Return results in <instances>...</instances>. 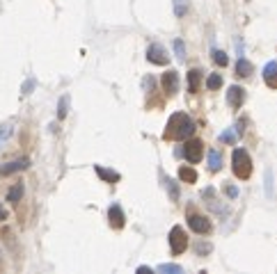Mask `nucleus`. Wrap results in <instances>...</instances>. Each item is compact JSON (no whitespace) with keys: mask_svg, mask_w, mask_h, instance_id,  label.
<instances>
[{"mask_svg":"<svg viewBox=\"0 0 277 274\" xmlns=\"http://www.w3.org/2000/svg\"><path fill=\"white\" fill-rule=\"evenodd\" d=\"M195 132V121L183 112H174L167 121L165 140H188Z\"/></svg>","mask_w":277,"mask_h":274,"instance_id":"1","label":"nucleus"},{"mask_svg":"<svg viewBox=\"0 0 277 274\" xmlns=\"http://www.w3.org/2000/svg\"><path fill=\"white\" fill-rule=\"evenodd\" d=\"M231 164H234V174L238 178H250V174H252V158L248 155V151L243 149H236L234 155H231Z\"/></svg>","mask_w":277,"mask_h":274,"instance_id":"2","label":"nucleus"},{"mask_svg":"<svg viewBox=\"0 0 277 274\" xmlns=\"http://www.w3.org/2000/svg\"><path fill=\"white\" fill-rule=\"evenodd\" d=\"M181 155H183L186 160H188L190 164H195V162H199V160L204 158V144L199 140H190L188 137V142H186V146L179 151Z\"/></svg>","mask_w":277,"mask_h":274,"instance_id":"3","label":"nucleus"},{"mask_svg":"<svg viewBox=\"0 0 277 274\" xmlns=\"http://www.w3.org/2000/svg\"><path fill=\"white\" fill-rule=\"evenodd\" d=\"M170 247L172 254H183L188 249V237H186V231L181 226H174L170 231Z\"/></svg>","mask_w":277,"mask_h":274,"instance_id":"4","label":"nucleus"},{"mask_svg":"<svg viewBox=\"0 0 277 274\" xmlns=\"http://www.w3.org/2000/svg\"><path fill=\"white\" fill-rule=\"evenodd\" d=\"M147 59L153 64H167L170 62V55H167V50L161 44H151L147 48Z\"/></svg>","mask_w":277,"mask_h":274,"instance_id":"5","label":"nucleus"},{"mask_svg":"<svg viewBox=\"0 0 277 274\" xmlns=\"http://www.w3.org/2000/svg\"><path fill=\"white\" fill-rule=\"evenodd\" d=\"M163 89H165L170 96H174L176 91H179V73H176L174 68L163 73Z\"/></svg>","mask_w":277,"mask_h":274,"instance_id":"6","label":"nucleus"},{"mask_svg":"<svg viewBox=\"0 0 277 274\" xmlns=\"http://www.w3.org/2000/svg\"><path fill=\"white\" fill-rule=\"evenodd\" d=\"M188 224L195 233H208L211 231V219L204 217V215H190L188 217Z\"/></svg>","mask_w":277,"mask_h":274,"instance_id":"7","label":"nucleus"},{"mask_svg":"<svg viewBox=\"0 0 277 274\" xmlns=\"http://www.w3.org/2000/svg\"><path fill=\"white\" fill-rule=\"evenodd\" d=\"M28 164H30L28 158H19V160H14V162H5L0 167V176H10V174L23 172V169H28Z\"/></svg>","mask_w":277,"mask_h":274,"instance_id":"8","label":"nucleus"},{"mask_svg":"<svg viewBox=\"0 0 277 274\" xmlns=\"http://www.w3.org/2000/svg\"><path fill=\"white\" fill-rule=\"evenodd\" d=\"M243 100H245V91L240 89L238 85H231L229 89H227V103H229L234 110H238L240 105H243Z\"/></svg>","mask_w":277,"mask_h":274,"instance_id":"9","label":"nucleus"},{"mask_svg":"<svg viewBox=\"0 0 277 274\" xmlns=\"http://www.w3.org/2000/svg\"><path fill=\"white\" fill-rule=\"evenodd\" d=\"M108 219H110V226L112 228H124L126 219H124V210H121V206L112 203L110 210H108Z\"/></svg>","mask_w":277,"mask_h":274,"instance_id":"10","label":"nucleus"},{"mask_svg":"<svg viewBox=\"0 0 277 274\" xmlns=\"http://www.w3.org/2000/svg\"><path fill=\"white\" fill-rule=\"evenodd\" d=\"M263 80L270 87H277V62H268L263 66Z\"/></svg>","mask_w":277,"mask_h":274,"instance_id":"11","label":"nucleus"},{"mask_svg":"<svg viewBox=\"0 0 277 274\" xmlns=\"http://www.w3.org/2000/svg\"><path fill=\"white\" fill-rule=\"evenodd\" d=\"M199 82H202V71H199V68H193V71L188 73V91L190 94H195V91L199 89Z\"/></svg>","mask_w":277,"mask_h":274,"instance_id":"12","label":"nucleus"},{"mask_svg":"<svg viewBox=\"0 0 277 274\" xmlns=\"http://www.w3.org/2000/svg\"><path fill=\"white\" fill-rule=\"evenodd\" d=\"M220 167H222V155H220V151H208V169L211 172H220Z\"/></svg>","mask_w":277,"mask_h":274,"instance_id":"13","label":"nucleus"},{"mask_svg":"<svg viewBox=\"0 0 277 274\" xmlns=\"http://www.w3.org/2000/svg\"><path fill=\"white\" fill-rule=\"evenodd\" d=\"M250 73H252V64H250L245 57H240L238 62H236V76H240V78H248Z\"/></svg>","mask_w":277,"mask_h":274,"instance_id":"14","label":"nucleus"},{"mask_svg":"<svg viewBox=\"0 0 277 274\" xmlns=\"http://www.w3.org/2000/svg\"><path fill=\"white\" fill-rule=\"evenodd\" d=\"M97 174H99V176H101L106 183H117V181H119V174H117V172H110V169L99 167V164H97Z\"/></svg>","mask_w":277,"mask_h":274,"instance_id":"15","label":"nucleus"},{"mask_svg":"<svg viewBox=\"0 0 277 274\" xmlns=\"http://www.w3.org/2000/svg\"><path fill=\"white\" fill-rule=\"evenodd\" d=\"M179 178L186 183H195L197 181V172L193 167H179Z\"/></svg>","mask_w":277,"mask_h":274,"instance_id":"16","label":"nucleus"},{"mask_svg":"<svg viewBox=\"0 0 277 274\" xmlns=\"http://www.w3.org/2000/svg\"><path fill=\"white\" fill-rule=\"evenodd\" d=\"M21 196H23V185H21V183H16V185L12 187L10 192H7V201L16 203V201H21Z\"/></svg>","mask_w":277,"mask_h":274,"instance_id":"17","label":"nucleus"},{"mask_svg":"<svg viewBox=\"0 0 277 274\" xmlns=\"http://www.w3.org/2000/svg\"><path fill=\"white\" fill-rule=\"evenodd\" d=\"M206 87H208L211 91L220 89V87H222V76H218V73H211V76L206 78Z\"/></svg>","mask_w":277,"mask_h":274,"instance_id":"18","label":"nucleus"},{"mask_svg":"<svg viewBox=\"0 0 277 274\" xmlns=\"http://www.w3.org/2000/svg\"><path fill=\"white\" fill-rule=\"evenodd\" d=\"M213 62H216L218 66H227V64H229V55L222 53V50H213Z\"/></svg>","mask_w":277,"mask_h":274,"instance_id":"19","label":"nucleus"},{"mask_svg":"<svg viewBox=\"0 0 277 274\" xmlns=\"http://www.w3.org/2000/svg\"><path fill=\"white\" fill-rule=\"evenodd\" d=\"M12 130H14V128H12L10 123H7V126H0V146H3L12 137Z\"/></svg>","mask_w":277,"mask_h":274,"instance_id":"20","label":"nucleus"},{"mask_svg":"<svg viewBox=\"0 0 277 274\" xmlns=\"http://www.w3.org/2000/svg\"><path fill=\"white\" fill-rule=\"evenodd\" d=\"M174 12L176 16H183L188 12V0H174Z\"/></svg>","mask_w":277,"mask_h":274,"instance_id":"21","label":"nucleus"},{"mask_svg":"<svg viewBox=\"0 0 277 274\" xmlns=\"http://www.w3.org/2000/svg\"><path fill=\"white\" fill-rule=\"evenodd\" d=\"M67 103H69V96H62L60 105H57V117H60V119L67 117Z\"/></svg>","mask_w":277,"mask_h":274,"instance_id":"22","label":"nucleus"},{"mask_svg":"<svg viewBox=\"0 0 277 274\" xmlns=\"http://www.w3.org/2000/svg\"><path fill=\"white\" fill-rule=\"evenodd\" d=\"M236 137H238V132H234V130H225V132L220 135V142H227V144H234Z\"/></svg>","mask_w":277,"mask_h":274,"instance_id":"23","label":"nucleus"},{"mask_svg":"<svg viewBox=\"0 0 277 274\" xmlns=\"http://www.w3.org/2000/svg\"><path fill=\"white\" fill-rule=\"evenodd\" d=\"M174 53H176V57L179 59H186V46H183V41L181 39L174 41Z\"/></svg>","mask_w":277,"mask_h":274,"instance_id":"24","label":"nucleus"},{"mask_svg":"<svg viewBox=\"0 0 277 274\" xmlns=\"http://www.w3.org/2000/svg\"><path fill=\"white\" fill-rule=\"evenodd\" d=\"M158 269H161V272H172V274H179V272H181V267H179V265H174V263L158 265Z\"/></svg>","mask_w":277,"mask_h":274,"instance_id":"25","label":"nucleus"},{"mask_svg":"<svg viewBox=\"0 0 277 274\" xmlns=\"http://www.w3.org/2000/svg\"><path fill=\"white\" fill-rule=\"evenodd\" d=\"M225 194H227V196H231V199H236V196H238V187H234V185H225Z\"/></svg>","mask_w":277,"mask_h":274,"instance_id":"26","label":"nucleus"},{"mask_svg":"<svg viewBox=\"0 0 277 274\" xmlns=\"http://www.w3.org/2000/svg\"><path fill=\"white\" fill-rule=\"evenodd\" d=\"M266 187H268V194H272V181H270V172L266 174Z\"/></svg>","mask_w":277,"mask_h":274,"instance_id":"27","label":"nucleus"},{"mask_svg":"<svg viewBox=\"0 0 277 274\" xmlns=\"http://www.w3.org/2000/svg\"><path fill=\"white\" fill-rule=\"evenodd\" d=\"M33 87H35V80H28L23 85V94H30V89H33Z\"/></svg>","mask_w":277,"mask_h":274,"instance_id":"28","label":"nucleus"},{"mask_svg":"<svg viewBox=\"0 0 277 274\" xmlns=\"http://www.w3.org/2000/svg\"><path fill=\"white\" fill-rule=\"evenodd\" d=\"M5 219H7V208L0 203V222H5Z\"/></svg>","mask_w":277,"mask_h":274,"instance_id":"29","label":"nucleus"}]
</instances>
